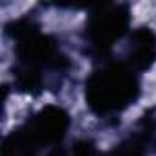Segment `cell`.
<instances>
[{"label": "cell", "mask_w": 156, "mask_h": 156, "mask_svg": "<svg viewBox=\"0 0 156 156\" xmlns=\"http://www.w3.org/2000/svg\"><path fill=\"white\" fill-rule=\"evenodd\" d=\"M85 92L87 105L96 116L121 114L140 94V73L125 59L107 61L88 75Z\"/></svg>", "instance_id": "2"}, {"label": "cell", "mask_w": 156, "mask_h": 156, "mask_svg": "<svg viewBox=\"0 0 156 156\" xmlns=\"http://www.w3.org/2000/svg\"><path fill=\"white\" fill-rule=\"evenodd\" d=\"M130 24L129 8L125 4H101L92 9L87 19L85 44L96 57H103L127 33Z\"/></svg>", "instance_id": "4"}, {"label": "cell", "mask_w": 156, "mask_h": 156, "mask_svg": "<svg viewBox=\"0 0 156 156\" xmlns=\"http://www.w3.org/2000/svg\"><path fill=\"white\" fill-rule=\"evenodd\" d=\"M125 61L138 72L149 70L156 61V33L151 28H138L130 35Z\"/></svg>", "instance_id": "5"}, {"label": "cell", "mask_w": 156, "mask_h": 156, "mask_svg": "<svg viewBox=\"0 0 156 156\" xmlns=\"http://www.w3.org/2000/svg\"><path fill=\"white\" fill-rule=\"evenodd\" d=\"M8 33L15 42L13 75L19 90L41 94L62 85L70 68L55 37L44 33L31 19H19L8 24Z\"/></svg>", "instance_id": "1"}, {"label": "cell", "mask_w": 156, "mask_h": 156, "mask_svg": "<svg viewBox=\"0 0 156 156\" xmlns=\"http://www.w3.org/2000/svg\"><path fill=\"white\" fill-rule=\"evenodd\" d=\"M70 119L59 107H46L4 140L2 156H42L61 147Z\"/></svg>", "instance_id": "3"}, {"label": "cell", "mask_w": 156, "mask_h": 156, "mask_svg": "<svg viewBox=\"0 0 156 156\" xmlns=\"http://www.w3.org/2000/svg\"><path fill=\"white\" fill-rule=\"evenodd\" d=\"M151 136L152 132H147V129H143L129 140H125L123 143H119L114 151L108 152V156H143L145 147L151 141Z\"/></svg>", "instance_id": "6"}]
</instances>
